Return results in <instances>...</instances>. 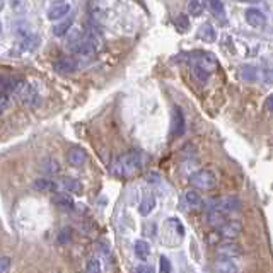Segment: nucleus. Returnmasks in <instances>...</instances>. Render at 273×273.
Instances as JSON below:
<instances>
[{
    "instance_id": "obj_1",
    "label": "nucleus",
    "mask_w": 273,
    "mask_h": 273,
    "mask_svg": "<svg viewBox=\"0 0 273 273\" xmlns=\"http://www.w3.org/2000/svg\"><path fill=\"white\" fill-rule=\"evenodd\" d=\"M144 166V157L142 152H137V150H131V152L121 155V157L115 162V173L120 174L123 178H131L135 176L140 171V168Z\"/></svg>"
},
{
    "instance_id": "obj_2",
    "label": "nucleus",
    "mask_w": 273,
    "mask_h": 273,
    "mask_svg": "<svg viewBox=\"0 0 273 273\" xmlns=\"http://www.w3.org/2000/svg\"><path fill=\"white\" fill-rule=\"evenodd\" d=\"M184 237V226L176 217H171L162 226V244L166 246H178L181 244Z\"/></svg>"
},
{
    "instance_id": "obj_3",
    "label": "nucleus",
    "mask_w": 273,
    "mask_h": 273,
    "mask_svg": "<svg viewBox=\"0 0 273 273\" xmlns=\"http://www.w3.org/2000/svg\"><path fill=\"white\" fill-rule=\"evenodd\" d=\"M179 60H186L192 63V67H198L205 70L207 74H212L219 68V63L215 60V57L212 53H205V51H192V53H181Z\"/></svg>"
},
{
    "instance_id": "obj_4",
    "label": "nucleus",
    "mask_w": 273,
    "mask_h": 273,
    "mask_svg": "<svg viewBox=\"0 0 273 273\" xmlns=\"http://www.w3.org/2000/svg\"><path fill=\"white\" fill-rule=\"evenodd\" d=\"M12 96H16L22 104L29 106V108H34V106L40 104V94H38V91L31 84H28L26 80H17V86L14 89Z\"/></svg>"
},
{
    "instance_id": "obj_5",
    "label": "nucleus",
    "mask_w": 273,
    "mask_h": 273,
    "mask_svg": "<svg viewBox=\"0 0 273 273\" xmlns=\"http://www.w3.org/2000/svg\"><path fill=\"white\" fill-rule=\"evenodd\" d=\"M189 183L193 184V188L202 189V192H210L217 186V176L210 169H200L189 176Z\"/></svg>"
},
{
    "instance_id": "obj_6",
    "label": "nucleus",
    "mask_w": 273,
    "mask_h": 273,
    "mask_svg": "<svg viewBox=\"0 0 273 273\" xmlns=\"http://www.w3.org/2000/svg\"><path fill=\"white\" fill-rule=\"evenodd\" d=\"M242 203L241 200H239L236 195H229V197H224L221 200H217L215 205H213V208H217V210H221L224 213H229V212H237L241 210ZM212 208V210H213Z\"/></svg>"
},
{
    "instance_id": "obj_7",
    "label": "nucleus",
    "mask_w": 273,
    "mask_h": 273,
    "mask_svg": "<svg viewBox=\"0 0 273 273\" xmlns=\"http://www.w3.org/2000/svg\"><path fill=\"white\" fill-rule=\"evenodd\" d=\"M242 222L241 221H226L222 227H219V234L222 237L229 239V241H234L236 237H239L242 234Z\"/></svg>"
},
{
    "instance_id": "obj_8",
    "label": "nucleus",
    "mask_w": 273,
    "mask_h": 273,
    "mask_svg": "<svg viewBox=\"0 0 273 273\" xmlns=\"http://www.w3.org/2000/svg\"><path fill=\"white\" fill-rule=\"evenodd\" d=\"M241 253H242L241 246L234 241L222 242V244H219L217 248V255L221 258H227V260H234V258L241 256Z\"/></svg>"
},
{
    "instance_id": "obj_9",
    "label": "nucleus",
    "mask_w": 273,
    "mask_h": 273,
    "mask_svg": "<svg viewBox=\"0 0 273 273\" xmlns=\"http://www.w3.org/2000/svg\"><path fill=\"white\" fill-rule=\"evenodd\" d=\"M183 133H184V115L176 106V108H173V115H171V135L181 137Z\"/></svg>"
},
{
    "instance_id": "obj_10",
    "label": "nucleus",
    "mask_w": 273,
    "mask_h": 273,
    "mask_svg": "<svg viewBox=\"0 0 273 273\" xmlns=\"http://www.w3.org/2000/svg\"><path fill=\"white\" fill-rule=\"evenodd\" d=\"M53 68L60 74H72L79 68V62L74 57H62L53 63Z\"/></svg>"
},
{
    "instance_id": "obj_11",
    "label": "nucleus",
    "mask_w": 273,
    "mask_h": 273,
    "mask_svg": "<svg viewBox=\"0 0 273 273\" xmlns=\"http://www.w3.org/2000/svg\"><path fill=\"white\" fill-rule=\"evenodd\" d=\"M51 202H53V205H57L58 208H62V210H72L75 205L72 195L65 193V192H55L51 197Z\"/></svg>"
},
{
    "instance_id": "obj_12",
    "label": "nucleus",
    "mask_w": 273,
    "mask_h": 273,
    "mask_svg": "<svg viewBox=\"0 0 273 273\" xmlns=\"http://www.w3.org/2000/svg\"><path fill=\"white\" fill-rule=\"evenodd\" d=\"M244 17H246L248 24L253 28H265L266 26V16L260 11V9H255V7L248 9L244 12Z\"/></svg>"
},
{
    "instance_id": "obj_13",
    "label": "nucleus",
    "mask_w": 273,
    "mask_h": 273,
    "mask_svg": "<svg viewBox=\"0 0 273 273\" xmlns=\"http://www.w3.org/2000/svg\"><path fill=\"white\" fill-rule=\"evenodd\" d=\"M239 77H241V80L251 84V82H258L263 79V70L260 72L253 65H241L239 67Z\"/></svg>"
},
{
    "instance_id": "obj_14",
    "label": "nucleus",
    "mask_w": 273,
    "mask_h": 273,
    "mask_svg": "<svg viewBox=\"0 0 273 273\" xmlns=\"http://www.w3.org/2000/svg\"><path fill=\"white\" fill-rule=\"evenodd\" d=\"M155 205H157V200H155V195H154V193H147V195H144L142 202L139 203V215H142V217H149L150 213L154 212Z\"/></svg>"
},
{
    "instance_id": "obj_15",
    "label": "nucleus",
    "mask_w": 273,
    "mask_h": 273,
    "mask_svg": "<svg viewBox=\"0 0 273 273\" xmlns=\"http://www.w3.org/2000/svg\"><path fill=\"white\" fill-rule=\"evenodd\" d=\"M68 162H70L74 168H80L87 162V152L80 147H74L68 150Z\"/></svg>"
},
{
    "instance_id": "obj_16",
    "label": "nucleus",
    "mask_w": 273,
    "mask_h": 273,
    "mask_svg": "<svg viewBox=\"0 0 273 273\" xmlns=\"http://www.w3.org/2000/svg\"><path fill=\"white\" fill-rule=\"evenodd\" d=\"M68 12H70V6L68 4H53L48 9V19L50 21H58V19L65 17Z\"/></svg>"
},
{
    "instance_id": "obj_17",
    "label": "nucleus",
    "mask_w": 273,
    "mask_h": 273,
    "mask_svg": "<svg viewBox=\"0 0 273 273\" xmlns=\"http://www.w3.org/2000/svg\"><path fill=\"white\" fill-rule=\"evenodd\" d=\"M213 273H237V265L234 263V260L221 258L213 265Z\"/></svg>"
},
{
    "instance_id": "obj_18",
    "label": "nucleus",
    "mask_w": 273,
    "mask_h": 273,
    "mask_svg": "<svg viewBox=\"0 0 273 273\" xmlns=\"http://www.w3.org/2000/svg\"><path fill=\"white\" fill-rule=\"evenodd\" d=\"M17 80L16 77H11V75H0V94L4 96H12L14 89L17 86Z\"/></svg>"
},
{
    "instance_id": "obj_19",
    "label": "nucleus",
    "mask_w": 273,
    "mask_h": 273,
    "mask_svg": "<svg viewBox=\"0 0 273 273\" xmlns=\"http://www.w3.org/2000/svg\"><path fill=\"white\" fill-rule=\"evenodd\" d=\"M184 202H186V205L189 208H200V207H203V198H202V195H200L197 189H193V188H189L184 192Z\"/></svg>"
},
{
    "instance_id": "obj_20",
    "label": "nucleus",
    "mask_w": 273,
    "mask_h": 273,
    "mask_svg": "<svg viewBox=\"0 0 273 273\" xmlns=\"http://www.w3.org/2000/svg\"><path fill=\"white\" fill-rule=\"evenodd\" d=\"M133 253L135 256L139 258V260H147V258L150 256V244L145 239H137V241L133 242Z\"/></svg>"
},
{
    "instance_id": "obj_21",
    "label": "nucleus",
    "mask_w": 273,
    "mask_h": 273,
    "mask_svg": "<svg viewBox=\"0 0 273 273\" xmlns=\"http://www.w3.org/2000/svg\"><path fill=\"white\" fill-rule=\"evenodd\" d=\"M60 186L65 193H80L82 192V184L79 179L75 178H62L60 179Z\"/></svg>"
},
{
    "instance_id": "obj_22",
    "label": "nucleus",
    "mask_w": 273,
    "mask_h": 273,
    "mask_svg": "<svg viewBox=\"0 0 273 273\" xmlns=\"http://www.w3.org/2000/svg\"><path fill=\"white\" fill-rule=\"evenodd\" d=\"M226 221H227V213L217 210V208H213V210L208 212V226L219 229L226 224Z\"/></svg>"
},
{
    "instance_id": "obj_23",
    "label": "nucleus",
    "mask_w": 273,
    "mask_h": 273,
    "mask_svg": "<svg viewBox=\"0 0 273 273\" xmlns=\"http://www.w3.org/2000/svg\"><path fill=\"white\" fill-rule=\"evenodd\" d=\"M40 169H41L43 174H46V176H53V174H57L58 171H60V162H58L57 159H53V157H46L41 162Z\"/></svg>"
},
{
    "instance_id": "obj_24",
    "label": "nucleus",
    "mask_w": 273,
    "mask_h": 273,
    "mask_svg": "<svg viewBox=\"0 0 273 273\" xmlns=\"http://www.w3.org/2000/svg\"><path fill=\"white\" fill-rule=\"evenodd\" d=\"M33 188L38 189V192H55L57 183L51 181L50 178H38L36 181L33 183Z\"/></svg>"
},
{
    "instance_id": "obj_25",
    "label": "nucleus",
    "mask_w": 273,
    "mask_h": 273,
    "mask_svg": "<svg viewBox=\"0 0 273 273\" xmlns=\"http://www.w3.org/2000/svg\"><path fill=\"white\" fill-rule=\"evenodd\" d=\"M198 38H200V40H203V41H207V43H213V41H215V38H217L215 29H213L210 24H203V26L200 28V31H198Z\"/></svg>"
},
{
    "instance_id": "obj_26",
    "label": "nucleus",
    "mask_w": 273,
    "mask_h": 273,
    "mask_svg": "<svg viewBox=\"0 0 273 273\" xmlns=\"http://www.w3.org/2000/svg\"><path fill=\"white\" fill-rule=\"evenodd\" d=\"M207 4H208V7H210V11L215 14L219 19L226 17V7H224L222 0H207Z\"/></svg>"
},
{
    "instance_id": "obj_27",
    "label": "nucleus",
    "mask_w": 273,
    "mask_h": 273,
    "mask_svg": "<svg viewBox=\"0 0 273 273\" xmlns=\"http://www.w3.org/2000/svg\"><path fill=\"white\" fill-rule=\"evenodd\" d=\"M205 9V0H189L188 2V12L192 16H202Z\"/></svg>"
},
{
    "instance_id": "obj_28",
    "label": "nucleus",
    "mask_w": 273,
    "mask_h": 273,
    "mask_svg": "<svg viewBox=\"0 0 273 273\" xmlns=\"http://www.w3.org/2000/svg\"><path fill=\"white\" fill-rule=\"evenodd\" d=\"M70 28H72V17L65 19V21L60 22V24H57V26L53 28V34H55V36H63V34L68 33V29Z\"/></svg>"
},
{
    "instance_id": "obj_29",
    "label": "nucleus",
    "mask_w": 273,
    "mask_h": 273,
    "mask_svg": "<svg viewBox=\"0 0 273 273\" xmlns=\"http://www.w3.org/2000/svg\"><path fill=\"white\" fill-rule=\"evenodd\" d=\"M87 273H101V260L99 258H92V260L87 261Z\"/></svg>"
},
{
    "instance_id": "obj_30",
    "label": "nucleus",
    "mask_w": 273,
    "mask_h": 273,
    "mask_svg": "<svg viewBox=\"0 0 273 273\" xmlns=\"http://www.w3.org/2000/svg\"><path fill=\"white\" fill-rule=\"evenodd\" d=\"M171 271H173V265H171L169 258L160 256V260H159V273H171Z\"/></svg>"
},
{
    "instance_id": "obj_31",
    "label": "nucleus",
    "mask_w": 273,
    "mask_h": 273,
    "mask_svg": "<svg viewBox=\"0 0 273 273\" xmlns=\"http://www.w3.org/2000/svg\"><path fill=\"white\" fill-rule=\"evenodd\" d=\"M174 24H176L178 29L181 28V31H186V29L189 28V21H188V17L184 16V14H179V16L174 19Z\"/></svg>"
},
{
    "instance_id": "obj_32",
    "label": "nucleus",
    "mask_w": 273,
    "mask_h": 273,
    "mask_svg": "<svg viewBox=\"0 0 273 273\" xmlns=\"http://www.w3.org/2000/svg\"><path fill=\"white\" fill-rule=\"evenodd\" d=\"M133 273H154V268L152 265H149V263H140L139 266H135Z\"/></svg>"
},
{
    "instance_id": "obj_33",
    "label": "nucleus",
    "mask_w": 273,
    "mask_h": 273,
    "mask_svg": "<svg viewBox=\"0 0 273 273\" xmlns=\"http://www.w3.org/2000/svg\"><path fill=\"white\" fill-rule=\"evenodd\" d=\"M9 268H11V260L9 258H2L0 260V273H6Z\"/></svg>"
},
{
    "instance_id": "obj_34",
    "label": "nucleus",
    "mask_w": 273,
    "mask_h": 273,
    "mask_svg": "<svg viewBox=\"0 0 273 273\" xmlns=\"http://www.w3.org/2000/svg\"><path fill=\"white\" fill-rule=\"evenodd\" d=\"M9 108V96L0 94V113Z\"/></svg>"
},
{
    "instance_id": "obj_35",
    "label": "nucleus",
    "mask_w": 273,
    "mask_h": 273,
    "mask_svg": "<svg viewBox=\"0 0 273 273\" xmlns=\"http://www.w3.org/2000/svg\"><path fill=\"white\" fill-rule=\"evenodd\" d=\"M68 234H70V231H68V229H63V231L60 232V237H58V242L68 241V239H70V236H68Z\"/></svg>"
},
{
    "instance_id": "obj_36",
    "label": "nucleus",
    "mask_w": 273,
    "mask_h": 273,
    "mask_svg": "<svg viewBox=\"0 0 273 273\" xmlns=\"http://www.w3.org/2000/svg\"><path fill=\"white\" fill-rule=\"evenodd\" d=\"M271 102H273V97L270 96V97L266 99V102H265V108H266L268 113H271Z\"/></svg>"
},
{
    "instance_id": "obj_37",
    "label": "nucleus",
    "mask_w": 273,
    "mask_h": 273,
    "mask_svg": "<svg viewBox=\"0 0 273 273\" xmlns=\"http://www.w3.org/2000/svg\"><path fill=\"white\" fill-rule=\"evenodd\" d=\"M239 2H260V0H239Z\"/></svg>"
},
{
    "instance_id": "obj_38",
    "label": "nucleus",
    "mask_w": 273,
    "mask_h": 273,
    "mask_svg": "<svg viewBox=\"0 0 273 273\" xmlns=\"http://www.w3.org/2000/svg\"><path fill=\"white\" fill-rule=\"evenodd\" d=\"M2 7H4V0H0V11H2Z\"/></svg>"
},
{
    "instance_id": "obj_39",
    "label": "nucleus",
    "mask_w": 273,
    "mask_h": 273,
    "mask_svg": "<svg viewBox=\"0 0 273 273\" xmlns=\"http://www.w3.org/2000/svg\"><path fill=\"white\" fill-rule=\"evenodd\" d=\"M0 33H2V22H0Z\"/></svg>"
}]
</instances>
